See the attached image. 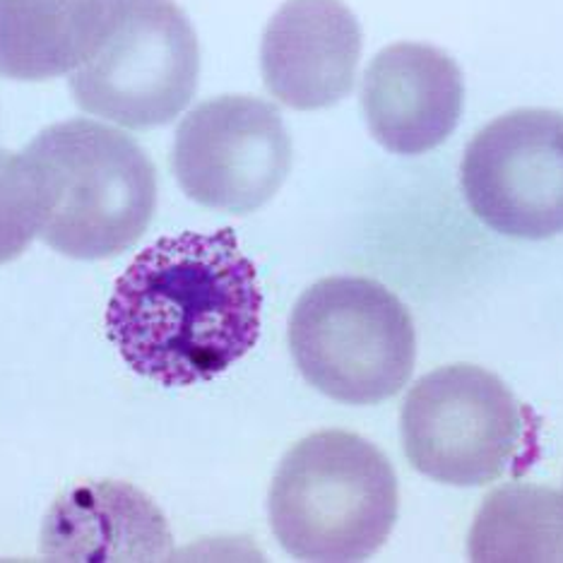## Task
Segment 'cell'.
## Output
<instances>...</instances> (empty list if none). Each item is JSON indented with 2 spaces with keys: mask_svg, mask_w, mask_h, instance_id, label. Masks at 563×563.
<instances>
[{
  "mask_svg": "<svg viewBox=\"0 0 563 563\" xmlns=\"http://www.w3.org/2000/svg\"><path fill=\"white\" fill-rule=\"evenodd\" d=\"M390 460L350 431H318L282 457L267 498L279 547L299 561L374 556L398 520Z\"/></svg>",
  "mask_w": 563,
  "mask_h": 563,
  "instance_id": "3957f363",
  "label": "cell"
},
{
  "mask_svg": "<svg viewBox=\"0 0 563 563\" xmlns=\"http://www.w3.org/2000/svg\"><path fill=\"white\" fill-rule=\"evenodd\" d=\"M362 58V27L340 0H287L261 42L263 82L297 111L335 107L352 92Z\"/></svg>",
  "mask_w": 563,
  "mask_h": 563,
  "instance_id": "9c48e42d",
  "label": "cell"
},
{
  "mask_svg": "<svg viewBox=\"0 0 563 563\" xmlns=\"http://www.w3.org/2000/svg\"><path fill=\"white\" fill-rule=\"evenodd\" d=\"M463 73L445 51L393 44L368 63L362 111L371 135L395 155H424L445 143L463 113Z\"/></svg>",
  "mask_w": 563,
  "mask_h": 563,
  "instance_id": "30bf717a",
  "label": "cell"
},
{
  "mask_svg": "<svg viewBox=\"0 0 563 563\" xmlns=\"http://www.w3.org/2000/svg\"><path fill=\"white\" fill-rule=\"evenodd\" d=\"M263 294L232 229L162 236L113 285L107 332L135 374L164 388L220 376L261 338Z\"/></svg>",
  "mask_w": 563,
  "mask_h": 563,
  "instance_id": "6da1fadb",
  "label": "cell"
},
{
  "mask_svg": "<svg viewBox=\"0 0 563 563\" xmlns=\"http://www.w3.org/2000/svg\"><path fill=\"white\" fill-rule=\"evenodd\" d=\"M42 208L34 176L20 152L0 150V265L20 258L40 236Z\"/></svg>",
  "mask_w": 563,
  "mask_h": 563,
  "instance_id": "5bb4252c",
  "label": "cell"
},
{
  "mask_svg": "<svg viewBox=\"0 0 563 563\" xmlns=\"http://www.w3.org/2000/svg\"><path fill=\"white\" fill-rule=\"evenodd\" d=\"M400 437L421 475L451 486H484L514 467L530 421L506 383L472 364L421 376L405 398Z\"/></svg>",
  "mask_w": 563,
  "mask_h": 563,
  "instance_id": "8992f818",
  "label": "cell"
},
{
  "mask_svg": "<svg viewBox=\"0 0 563 563\" xmlns=\"http://www.w3.org/2000/svg\"><path fill=\"white\" fill-rule=\"evenodd\" d=\"M289 350L301 376L325 398L378 405L407 386L417 335L405 303L380 282L328 277L294 306Z\"/></svg>",
  "mask_w": 563,
  "mask_h": 563,
  "instance_id": "277c9868",
  "label": "cell"
},
{
  "mask_svg": "<svg viewBox=\"0 0 563 563\" xmlns=\"http://www.w3.org/2000/svg\"><path fill=\"white\" fill-rule=\"evenodd\" d=\"M172 166L184 194L202 208L249 214L273 200L289 176L291 137L267 101L217 97L178 125Z\"/></svg>",
  "mask_w": 563,
  "mask_h": 563,
  "instance_id": "52a82bcc",
  "label": "cell"
},
{
  "mask_svg": "<svg viewBox=\"0 0 563 563\" xmlns=\"http://www.w3.org/2000/svg\"><path fill=\"white\" fill-rule=\"evenodd\" d=\"M22 155L40 196L46 246L75 261H104L147 232L157 172L133 137L75 119L44 128Z\"/></svg>",
  "mask_w": 563,
  "mask_h": 563,
  "instance_id": "7a4b0ae2",
  "label": "cell"
},
{
  "mask_svg": "<svg viewBox=\"0 0 563 563\" xmlns=\"http://www.w3.org/2000/svg\"><path fill=\"white\" fill-rule=\"evenodd\" d=\"M117 0H0V78L73 75L111 30Z\"/></svg>",
  "mask_w": 563,
  "mask_h": 563,
  "instance_id": "7c38bea8",
  "label": "cell"
},
{
  "mask_svg": "<svg viewBox=\"0 0 563 563\" xmlns=\"http://www.w3.org/2000/svg\"><path fill=\"white\" fill-rule=\"evenodd\" d=\"M465 200L494 232L552 239L563 232V113L518 109L475 135L460 164Z\"/></svg>",
  "mask_w": 563,
  "mask_h": 563,
  "instance_id": "ba28073f",
  "label": "cell"
},
{
  "mask_svg": "<svg viewBox=\"0 0 563 563\" xmlns=\"http://www.w3.org/2000/svg\"><path fill=\"white\" fill-rule=\"evenodd\" d=\"M42 554L78 563L164 561L172 554V532L162 510L135 486L82 482L46 514Z\"/></svg>",
  "mask_w": 563,
  "mask_h": 563,
  "instance_id": "8fae6325",
  "label": "cell"
},
{
  "mask_svg": "<svg viewBox=\"0 0 563 563\" xmlns=\"http://www.w3.org/2000/svg\"><path fill=\"white\" fill-rule=\"evenodd\" d=\"M200 46L174 0H117L104 44L70 75L82 111L133 131L172 123L196 97Z\"/></svg>",
  "mask_w": 563,
  "mask_h": 563,
  "instance_id": "5b68a950",
  "label": "cell"
},
{
  "mask_svg": "<svg viewBox=\"0 0 563 563\" xmlns=\"http://www.w3.org/2000/svg\"><path fill=\"white\" fill-rule=\"evenodd\" d=\"M477 563H561L563 494L537 484H504L486 496L470 530Z\"/></svg>",
  "mask_w": 563,
  "mask_h": 563,
  "instance_id": "4fadbf2b",
  "label": "cell"
}]
</instances>
